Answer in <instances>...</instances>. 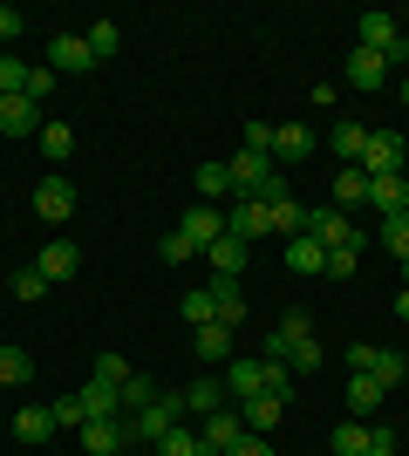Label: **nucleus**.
Wrapping results in <instances>:
<instances>
[{"label":"nucleus","mask_w":409,"mask_h":456,"mask_svg":"<svg viewBox=\"0 0 409 456\" xmlns=\"http://www.w3.org/2000/svg\"><path fill=\"white\" fill-rule=\"evenodd\" d=\"M287 388H293L287 362H259V354H246V362L225 368V395H233V402H259V395H280V402H287Z\"/></svg>","instance_id":"nucleus-1"},{"label":"nucleus","mask_w":409,"mask_h":456,"mask_svg":"<svg viewBox=\"0 0 409 456\" xmlns=\"http://www.w3.org/2000/svg\"><path fill=\"white\" fill-rule=\"evenodd\" d=\"M300 239H314V246H355V252H362V246H369V232H355L348 225V211H334V205H307V218H300Z\"/></svg>","instance_id":"nucleus-2"},{"label":"nucleus","mask_w":409,"mask_h":456,"mask_svg":"<svg viewBox=\"0 0 409 456\" xmlns=\"http://www.w3.org/2000/svg\"><path fill=\"white\" fill-rule=\"evenodd\" d=\"M355 28H362V48H375L389 69H403V61H409V35H403V20H396V14H362Z\"/></svg>","instance_id":"nucleus-3"},{"label":"nucleus","mask_w":409,"mask_h":456,"mask_svg":"<svg viewBox=\"0 0 409 456\" xmlns=\"http://www.w3.org/2000/svg\"><path fill=\"white\" fill-rule=\"evenodd\" d=\"M177 416H184V395H157L151 409H136V416H130V443H151V450H157V443L177 429Z\"/></svg>","instance_id":"nucleus-4"},{"label":"nucleus","mask_w":409,"mask_h":456,"mask_svg":"<svg viewBox=\"0 0 409 456\" xmlns=\"http://www.w3.org/2000/svg\"><path fill=\"white\" fill-rule=\"evenodd\" d=\"M35 218L41 225H69V218H76V184H69L61 171L35 184Z\"/></svg>","instance_id":"nucleus-5"},{"label":"nucleus","mask_w":409,"mask_h":456,"mask_svg":"<svg viewBox=\"0 0 409 456\" xmlns=\"http://www.w3.org/2000/svg\"><path fill=\"white\" fill-rule=\"evenodd\" d=\"M300 218H307V205H300L293 184L280 177V184L266 191V225H273V239H300Z\"/></svg>","instance_id":"nucleus-6"},{"label":"nucleus","mask_w":409,"mask_h":456,"mask_svg":"<svg viewBox=\"0 0 409 456\" xmlns=\"http://www.w3.org/2000/svg\"><path fill=\"white\" fill-rule=\"evenodd\" d=\"M300 341H314V321H307V314H280V327L259 341V362H287Z\"/></svg>","instance_id":"nucleus-7"},{"label":"nucleus","mask_w":409,"mask_h":456,"mask_svg":"<svg viewBox=\"0 0 409 456\" xmlns=\"http://www.w3.org/2000/svg\"><path fill=\"white\" fill-rule=\"evenodd\" d=\"M403 157H409L403 136H396V130H375V136H369V157H362V171H369V177H396V171H403Z\"/></svg>","instance_id":"nucleus-8"},{"label":"nucleus","mask_w":409,"mask_h":456,"mask_svg":"<svg viewBox=\"0 0 409 456\" xmlns=\"http://www.w3.org/2000/svg\"><path fill=\"white\" fill-rule=\"evenodd\" d=\"M48 69H55V76H89L96 55H89V41H82V35H55V41H48Z\"/></svg>","instance_id":"nucleus-9"},{"label":"nucleus","mask_w":409,"mask_h":456,"mask_svg":"<svg viewBox=\"0 0 409 456\" xmlns=\"http://www.w3.org/2000/svg\"><path fill=\"white\" fill-rule=\"evenodd\" d=\"M246 259H253V246H246V239H233V232L205 246V266H212V280H239V273H246Z\"/></svg>","instance_id":"nucleus-10"},{"label":"nucleus","mask_w":409,"mask_h":456,"mask_svg":"<svg viewBox=\"0 0 409 456\" xmlns=\"http://www.w3.org/2000/svg\"><path fill=\"white\" fill-rule=\"evenodd\" d=\"M82 450H89V456H123V450H130V422H117V416L82 422Z\"/></svg>","instance_id":"nucleus-11"},{"label":"nucleus","mask_w":409,"mask_h":456,"mask_svg":"<svg viewBox=\"0 0 409 456\" xmlns=\"http://www.w3.org/2000/svg\"><path fill=\"white\" fill-rule=\"evenodd\" d=\"M341 76H348V89H362V95H375L382 82H389V61L375 55V48H355L348 61H341Z\"/></svg>","instance_id":"nucleus-12"},{"label":"nucleus","mask_w":409,"mask_h":456,"mask_svg":"<svg viewBox=\"0 0 409 456\" xmlns=\"http://www.w3.org/2000/svg\"><path fill=\"white\" fill-rule=\"evenodd\" d=\"M239 436H246V416H239L233 402H225V409H212V416H205V436H198V443H205L212 456H225Z\"/></svg>","instance_id":"nucleus-13"},{"label":"nucleus","mask_w":409,"mask_h":456,"mask_svg":"<svg viewBox=\"0 0 409 456\" xmlns=\"http://www.w3.org/2000/svg\"><path fill=\"white\" fill-rule=\"evenodd\" d=\"M369 123H355V116H341V123H334V130H328V151L334 157H341V164H362V157H369Z\"/></svg>","instance_id":"nucleus-14"},{"label":"nucleus","mask_w":409,"mask_h":456,"mask_svg":"<svg viewBox=\"0 0 409 456\" xmlns=\"http://www.w3.org/2000/svg\"><path fill=\"white\" fill-rule=\"evenodd\" d=\"M177 232H184V239H192V246L205 252L212 239H225V211H218V205H192L184 218H177Z\"/></svg>","instance_id":"nucleus-15"},{"label":"nucleus","mask_w":409,"mask_h":456,"mask_svg":"<svg viewBox=\"0 0 409 456\" xmlns=\"http://www.w3.org/2000/svg\"><path fill=\"white\" fill-rule=\"evenodd\" d=\"M225 232H233V239H246V246H253V239H273L266 205H259V198H239V205L225 211Z\"/></svg>","instance_id":"nucleus-16"},{"label":"nucleus","mask_w":409,"mask_h":456,"mask_svg":"<svg viewBox=\"0 0 409 456\" xmlns=\"http://www.w3.org/2000/svg\"><path fill=\"white\" fill-rule=\"evenodd\" d=\"M35 266H41V280L55 286V280H76V273H82V252L69 246V239H48V246H41V259H35Z\"/></svg>","instance_id":"nucleus-17"},{"label":"nucleus","mask_w":409,"mask_h":456,"mask_svg":"<svg viewBox=\"0 0 409 456\" xmlns=\"http://www.w3.org/2000/svg\"><path fill=\"white\" fill-rule=\"evenodd\" d=\"M212 306H218L212 321H218V327H233V334L246 327V314H253V306H246V293H239V280H212Z\"/></svg>","instance_id":"nucleus-18"},{"label":"nucleus","mask_w":409,"mask_h":456,"mask_svg":"<svg viewBox=\"0 0 409 456\" xmlns=\"http://www.w3.org/2000/svg\"><path fill=\"white\" fill-rule=\"evenodd\" d=\"M307 151H314L307 123H273V164H300Z\"/></svg>","instance_id":"nucleus-19"},{"label":"nucleus","mask_w":409,"mask_h":456,"mask_svg":"<svg viewBox=\"0 0 409 456\" xmlns=\"http://www.w3.org/2000/svg\"><path fill=\"white\" fill-rule=\"evenodd\" d=\"M341 402H348V416H355V422H369L389 395H382V381H375V375H348V395H341Z\"/></svg>","instance_id":"nucleus-20"},{"label":"nucleus","mask_w":409,"mask_h":456,"mask_svg":"<svg viewBox=\"0 0 409 456\" xmlns=\"http://www.w3.org/2000/svg\"><path fill=\"white\" fill-rule=\"evenodd\" d=\"M369 205L382 211V218H396V211H409V177H369Z\"/></svg>","instance_id":"nucleus-21"},{"label":"nucleus","mask_w":409,"mask_h":456,"mask_svg":"<svg viewBox=\"0 0 409 456\" xmlns=\"http://www.w3.org/2000/svg\"><path fill=\"white\" fill-rule=\"evenodd\" d=\"M0 130H7V136L41 130V102H28V95H0Z\"/></svg>","instance_id":"nucleus-22"},{"label":"nucleus","mask_w":409,"mask_h":456,"mask_svg":"<svg viewBox=\"0 0 409 456\" xmlns=\"http://www.w3.org/2000/svg\"><path fill=\"white\" fill-rule=\"evenodd\" d=\"M362 198H369V171H362V164H341V171H334V198H328V205L334 211H355Z\"/></svg>","instance_id":"nucleus-23"},{"label":"nucleus","mask_w":409,"mask_h":456,"mask_svg":"<svg viewBox=\"0 0 409 456\" xmlns=\"http://www.w3.org/2000/svg\"><path fill=\"white\" fill-rule=\"evenodd\" d=\"M76 395H82V409H89V422H102V416H123V395L110 388V381H96V375L82 381Z\"/></svg>","instance_id":"nucleus-24"},{"label":"nucleus","mask_w":409,"mask_h":456,"mask_svg":"<svg viewBox=\"0 0 409 456\" xmlns=\"http://www.w3.org/2000/svg\"><path fill=\"white\" fill-rule=\"evenodd\" d=\"M239 416H246V429H253V436H273V429H280V416H287V402H280V395H259V402H239Z\"/></svg>","instance_id":"nucleus-25"},{"label":"nucleus","mask_w":409,"mask_h":456,"mask_svg":"<svg viewBox=\"0 0 409 456\" xmlns=\"http://www.w3.org/2000/svg\"><path fill=\"white\" fill-rule=\"evenodd\" d=\"M225 375H198L192 388H184V409H198V416H212V409H225Z\"/></svg>","instance_id":"nucleus-26"},{"label":"nucleus","mask_w":409,"mask_h":456,"mask_svg":"<svg viewBox=\"0 0 409 456\" xmlns=\"http://www.w3.org/2000/svg\"><path fill=\"white\" fill-rule=\"evenodd\" d=\"M14 436L20 443H48V436H55V409H41V402H35V409H20V416H14Z\"/></svg>","instance_id":"nucleus-27"},{"label":"nucleus","mask_w":409,"mask_h":456,"mask_svg":"<svg viewBox=\"0 0 409 456\" xmlns=\"http://www.w3.org/2000/svg\"><path fill=\"white\" fill-rule=\"evenodd\" d=\"M321 266H328V246H314V239H287V273L307 280V273H321Z\"/></svg>","instance_id":"nucleus-28"},{"label":"nucleus","mask_w":409,"mask_h":456,"mask_svg":"<svg viewBox=\"0 0 409 456\" xmlns=\"http://www.w3.org/2000/svg\"><path fill=\"white\" fill-rule=\"evenodd\" d=\"M369 375L382 381V395H389V388H403V381H409V362H403V354H396V347H375Z\"/></svg>","instance_id":"nucleus-29"},{"label":"nucleus","mask_w":409,"mask_h":456,"mask_svg":"<svg viewBox=\"0 0 409 456\" xmlns=\"http://www.w3.org/2000/svg\"><path fill=\"white\" fill-rule=\"evenodd\" d=\"M69 151H76V130H69V123H41V157H48V164H69Z\"/></svg>","instance_id":"nucleus-30"},{"label":"nucleus","mask_w":409,"mask_h":456,"mask_svg":"<svg viewBox=\"0 0 409 456\" xmlns=\"http://www.w3.org/2000/svg\"><path fill=\"white\" fill-rule=\"evenodd\" d=\"M28 375H35V354L28 347H0V388H20Z\"/></svg>","instance_id":"nucleus-31"},{"label":"nucleus","mask_w":409,"mask_h":456,"mask_svg":"<svg viewBox=\"0 0 409 456\" xmlns=\"http://www.w3.org/2000/svg\"><path fill=\"white\" fill-rule=\"evenodd\" d=\"M225 191H233V171H225V164H198V205H218Z\"/></svg>","instance_id":"nucleus-32"},{"label":"nucleus","mask_w":409,"mask_h":456,"mask_svg":"<svg viewBox=\"0 0 409 456\" xmlns=\"http://www.w3.org/2000/svg\"><path fill=\"white\" fill-rule=\"evenodd\" d=\"M369 436H375L369 422H355V416H348V422H341V429H334L328 443H334V456H362V450H369Z\"/></svg>","instance_id":"nucleus-33"},{"label":"nucleus","mask_w":409,"mask_h":456,"mask_svg":"<svg viewBox=\"0 0 409 456\" xmlns=\"http://www.w3.org/2000/svg\"><path fill=\"white\" fill-rule=\"evenodd\" d=\"M198 354H205V362H233V327H198Z\"/></svg>","instance_id":"nucleus-34"},{"label":"nucleus","mask_w":409,"mask_h":456,"mask_svg":"<svg viewBox=\"0 0 409 456\" xmlns=\"http://www.w3.org/2000/svg\"><path fill=\"white\" fill-rule=\"evenodd\" d=\"M177 314H184L192 327H212V314H218V306H212V286H192V293L177 300Z\"/></svg>","instance_id":"nucleus-35"},{"label":"nucleus","mask_w":409,"mask_h":456,"mask_svg":"<svg viewBox=\"0 0 409 456\" xmlns=\"http://www.w3.org/2000/svg\"><path fill=\"white\" fill-rule=\"evenodd\" d=\"M82 41H89V55H96V61H110V55L123 48V28H117V20H96V28H89Z\"/></svg>","instance_id":"nucleus-36"},{"label":"nucleus","mask_w":409,"mask_h":456,"mask_svg":"<svg viewBox=\"0 0 409 456\" xmlns=\"http://www.w3.org/2000/svg\"><path fill=\"white\" fill-rule=\"evenodd\" d=\"M117 395H123V409H151V402H157V381L151 375H130Z\"/></svg>","instance_id":"nucleus-37"},{"label":"nucleus","mask_w":409,"mask_h":456,"mask_svg":"<svg viewBox=\"0 0 409 456\" xmlns=\"http://www.w3.org/2000/svg\"><path fill=\"white\" fill-rule=\"evenodd\" d=\"M382 246H389L396 259H409V211H396V218H382Z\"/></svg>","instance_id":"nucleus-38"},{"label":"nucleus","mask_w":409,"mask_h":456,"mask_svg":"<svg viewBox=\"0 0 409 456\" xmlns=\"http://www.w3.org/2000/svg\"><path fill=\"white\" fill-rule=\"evenodd\" d=\"M192 239H184V232H164V239H157V259H164V266H184V259H192Z\"/></svg>","instance_id":"nucleus-39"},{"label":"nucleus","mask_w":409,"mask_h":456,"mask_svg":"<svg viewBox=\"0 0 409 456\" xmlns=\"http://www.w3.org/2000/svg\"><path fill=\"white\" fill-rule=\"evenodd\" d=\"M28 102H48V95H55V69H48V61H35V69H28Z\"/></svg>","instance_id":"nucleus-40"},{"label":"nucleus","mask_w":409,"mask_h":456,"mask_svg":"<svg viewBox=\"0 0 409 456\" xmlns=\"http://www.w3.org/2000/svg\"><path fill=\"white\" fill-rule=\"evenodd\" d=\"M287 375H321V341H300L287 354Z\"/></svg>","instance_id":"nucleus-41"},{"label":"nucleus","mask_w":409,"mask_h":456,"mask_svg":"<svg viewBox=\"0 0 409 456\" xmlns=\"http://www.w3.org/2000/svg\"><path fill=\"white\" fill-rule=\"evenodd\" d=\"M355 266H362V252H355V246H334L321 273H328V280H355Z\"/></svg>","instance_id":"nucleus-42"},{"label":"nucleus","mask_w":409,"mask_h":456,"mask_svg":"<svg viewBox=\"0 0 409 456\" xmlns=\"http://www.w3.org/2000/svg\"><path fill=\"white\" fill-rule=\"evenodd\" d=\"M48 409H55V429H82V422H89L82 395H61V402H48Z\"/></svg>","instance_id":"nucleus-43"},{"label":"nucleus","mask_w":409,"mask_h":456,"mask_svg":"<svg viewBox=\"0 0 409 456\" xmlns=\"http://www.w3.org/2000/svg\"><path fill=\"white\" fill-rule=\"evenodd\" d=\"M28 69H35V61H14V55L0 61V95H20V89H28Z\"/></svg>","instance_id":"nucleus-44"},{"label":"nucleus","mask_w":409,"mask_h":456,"mask_svg":"<svg viewBox=\"0 0 409 456\" xmlns=\"http://www.w3.org/2000/svg\"><path fill=\"white\" fill-rule=\"evenodd\" d=\"M41 293H48L41 266H20V273H14V300H41Z\"/></svg>","instance_id":"nucleus-45"},{"label":"nucleus","mask_w":409,"mask_h":456,"mask_svg":"<svg viewBox=\"0 0 409 456\" xmlns=\"http://www.w3.org/2000/svg\"><path fill=\"white\" fill-rule=\"evenodd\" d=\"M96 381L123 388V381H130V362H123V354H96Z\"/></svg>","instance_id":"nucleus-46"},{"label":"nucleus","mask_w":409,"mask_h":456,"mask_svg":"<svg viewBox=\"0 0 409 456\" xmlns=\"http://www.w3.org/2000/svg\"><path fill=\"white\" fill-rule=\"evenodd\" d=\"M225 456H273V443H266V436H253V429H246V436H239V443H233V450H225Z\"/></svg>","instance_id":"nucleus-47"},{"label":"nucleus","mask_w":409,"mask_h":456,"mask_svg":"<svg viewBox=\"0 0 409 456\" xmlns=\"http://www.w3.org/2000/svg\"><path fill=\"white\" fill-rule=\"evenodd\" d=\"M369 362H375V341H355L348 347V375H369Z\"/></svg>","instance_id":"nucleus-48"},{"label":"nucleus","mask_w":409,"mask_h":456,"mask_svg":"<svg viewBox=\"0 0 409 456\" xmlns=\"http://www.w3.org/2000/svg\"><path fill=\"white\" fill-rule=\"evenodd\" d=\"M246 151H266L273 157V123H246Z\"/></svg>","instance_id":"nucleus-49"},{"label":"nucleus","mask_w":409,"mask_h":456,"mask_svg":"<svg viewBox=\"0 0 409 456\" xmlns=\"http://www.w3.org/2000/svg\"><path fill=\"white\" fill-rule=\"evenodd\" d=\"M20 28H28V20H20V7H0V48H7V41H14Z\"/></svg>","instance_id":"nucleus-50"},{"label":"nucleus","mask_w":409,"mask_h":456,"mask_svg":"<svg viewBox=\"0 0 409 456\" xmlns=\"http://www.w3.org/2000/svg\"><path fill=\"white\" fill-rule=\"evenodd\" d=\"M362 456H396V436H389V429H375V436H369V450H362Z\"/></svg>","instance_id":"nucleus-51"},{"label":"nucleus","mask_w":409,"mask_h":456,"mask_svg":"<svg viewBox=\"0 0 409 456\" xmlns=\"http://www.w3.org/2000/svg\"><path fill=\"white\" fill-rule=\"evenodd\" d=\"M396 321L409 327V286H403V293H396Z\"/></svg>","instance_id":"nucleus-52"},{"label":"nucleus","mask_w":409,"mask_h":456,"mask_svg":"<svg viewBox=\"0 0 409 456\" xmlns=\"http://www.w3.org/2000/svg\"><path fill=\"white\" fill-rule=\"evenodd\" d=\"M403 286H409V259H403Z\"/></svg>","instance_id":"nucleus-53"},{"label":"nucleus","mask_w":409,"mask_h":456,"mask_svg":"<svg viewBox=\"0 0 409 456\" xmlns=\"http://www.w3.org/2000/svg\"><path fill=\"white\" fill-rule=\"evenodd\" d=\"M0 61H7V48H0Z\"/></svg>","instance_id":"nucleus-54"},{"label":"nucleus","mask_w":409,"mask_h":456,"mask_svg":"<svg viewBox=\"0 0 409 456\" xmlns=\"http://www.w3.org/2000/svg\"><path fill=\"white\" fill-rule=\"evenodd\" d=\"M403 76H409V61H403Z\"/></svg>","instance_id":"nucleus-55"}]
</instances>
